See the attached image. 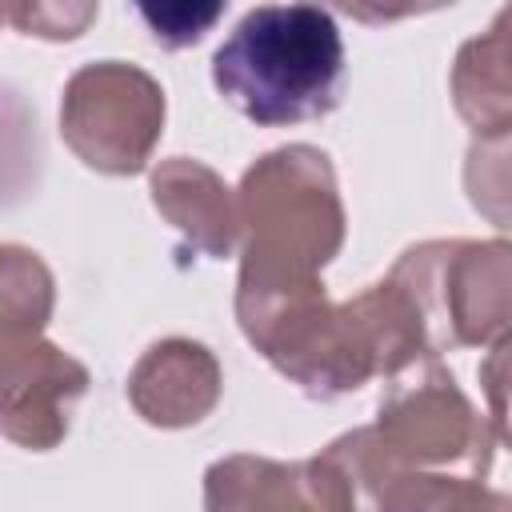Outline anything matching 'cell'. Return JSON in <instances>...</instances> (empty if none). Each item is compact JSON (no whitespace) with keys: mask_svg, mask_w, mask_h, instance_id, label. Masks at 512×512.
Returning a JSON list of instances; mask_svg holds the SVG:
<instances>
[{"mask_svg":"<svg viewBox=\"0 0 512 512\" xmlns=\"http://www.w3.org/2000/svg\"><path fill=\"white\" fill-rule=\"evenodd\" d=\"M456 112L480 140H508L512 128V80H508V12L496 16L492 32L468 40L452 64ZM476 140V144H480Z\"/></svg>","mask_w":512,"mask_h":512,"instance_id":"cell-11","label":"cell"},{"mask_svg":"<svg viewBox=\"0 0 512 512\" xmlns=\"http://www.w3.org/2000/svg\"><path fill=\"white\" fill-rule=\"evenodd\" d=\"M388 280L412 300L428 356L508 340L512 248L508 240H424L408 248Z\"/></svg>","mask_w":512,"mask_h":512,"instance_id":"cell-4","label":"cell"},{"mask_svg":"<svg viewBox=\"0 0 512 512\" xmlns=\"http://www.w3.org/2000/svg\"><path fill=\"white\" fill-rule=\"evenodd\" d=\"M136 12L148 24V32H152L156 44H164V48H188L204 32H212V24L224 16V4L220 0H208V4L176 0V4H140Z\"/></svg>","mask_w":512,"mask_h":512,"instance_id":"cell-13","label":"cell"},{"mask_svg":"<svg viewBox=\"0 0 512 512\" xmlns=\"http://www.w3.org/2000/svg\"><path fill=\"white\" fill-rule=\"evenodd\" d=\"M164 132V88L124 60H96L68 76L60 96V136L88 168L136 176Z\"/></svg>","mask_w":512,"mask_h":512,"instance_id":"cell-6","label":"cell"},{"mask_svg":"<svg viewBox=\"0 0 512 512\" xmlns=\"http://www.w3.org/2000/svg\"><path fill=\"white\" fill-rule=\"evenodd\" d=\"M56 308L52 268L24 244H0V336H40Z\"/></svg>","mask_w":512,"mask_h":512,"instance_id":"cell-12","label":"cell"},{"mask_svg":"<svg viewBox=\"0 0 512 512\" xmlns=\"http://www.w3.org/2000/svg\"><path fill=\"white\" fill-rule=\"evenodd\" d=\"M204 512H340L308 460L236 452L204 472Z\"/></svg>","mask_w":512,"mask_h":512,"instance_id":"cell-10","label":"cell"},{"mask_svg":"<svg viewBox=\"0 0 512 512\" xmlns=\"http://www.w3.org/2000/svg\"><path fill=\"white\" fill-rule=\"evenodd\" d=\"M236 320L248 344L312 400H336L372 376H400L428 356L424 324L396 280L332 304L324 280L236 284Z\"/></svg>","mask_w":512,"mask_h":512,"instance_id":"cell-1","label":"cell"},{"mask_svg":"<svg viewBox=\"0 0 512 512\" xmlns=\"http://www.w3.org/2000/svg\"><path fill=\"white\" fill-rule=\"evenodd\" d=\"M88 384V368L44 332L0 336V436L28 452L56 448Z\"/></svg>","mask_w":512,"mask_h":512,"instance_id":"cell-7","label":"cell"},{"mask_svg":"<svg viewBox=\"0 0 512 512\" xmlns=\"http://www.w3.org/2000/svg\"><path fill=\"white\" fill-rule=\"evenodd\" d=\"M216 92L260 128L320 120L340 104L344 40L316 4H260L212 52Z\"/></svg>","mask_w":512,"mask_h":512,"instance_id":"cell-2","label":"cell"},{"mask_svg":"<svg viewBox=\"0 0 512 512\" xmlns=\"http://www.w3.org/2000/svg\"><path fill=\"white\" fill-rule=\"evenodd\" d=\"M372 428L404 468L464 480H480L504 444V432L484 420V412H476V404L436 356H424L392 376Z\"/></svg>","mask_w":512,"mask_h":512,"instance_id":"cell-5","label":"cell"},{"mask_svg":"<svg viewBox=\"0 0 512 512\" xmlns=\"http://www.w3.org/2000/svg\"><path fill=\"white\" fill-rule=\"evenodd\" d=\"M436 512H512V504L504 492H492L480 480H456V488L444 496Z\"/></svg>","mask_w":512,"mask_h":512,"instance_id":"cell-15","label":"cell"},{"mask_svg":"<svg viewBox=\"0 0 512 512\" xmlns=\"http://www.w3.org/2000/svg\"><path fill=\"white\" fill-rule=\"evenodd\" d=\"M148 192L156 212L184 236L188 248H196L208 260H224L236 252L240 244L236 192L224 184L216 168L188 156L160 160L148 172Z\"/></svg>","mask_w":512,"mask_h":512,"instance_id":"cell-9","label":"cell"},{"mask_svg":"<svg viewBox=\"0 0 512 512\" xmlns=\"http://www.w3.org/2000/svg\"><path fill=\"white\" fill-rule=\"evenodd\" d=\"M240 280L236 284H308L344 244V200L328 152L284 144L264 152L236 188Z\"/></svg>","mask_w":512,"mask_h":512,"instance_id":"cell-3","label":"cell"},{"mask_svg":"<svg viewBox=\"0 0 512 512\" xmlns=\"http://www.w3.org/2000/svg\"><path fill=\"white\" fill-rule=\"evenodd\" d=\"M4 20H12L24 36L76 40L96 20V4H4Z\"/></svg>","mask_w":512,"mask_h":512,"instance_id":"cell-14","label":"cell"},{"mask_svg":"<svg viewBox=\"0 0 512 512\" xmlns=\"http://www.w3.org/2000/svg\"><path fill=\"white\" fill-rule=\"evenodd\" d=\"M0 20H4V4H0Z\"/></svg>","mask_w":512,"mask_h":512,"instance_id":"cell-16","label":"cell"},{"mask_svg":"<svg viewBox=\"0 0 512 512\" xmlns=\"http://www.w3.org/2000/svg\"><path fill=\"white\" fill-rule=\"evenodd\" d=\"M224 392L220 360L184 336H168L152 344L132 376H128V404L152 428H192L200 424Z\"/></svg>","mask_w":512,"mask_h":512,"instance_id":"cell-8","label":"cell"}]
</instances>
